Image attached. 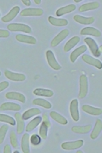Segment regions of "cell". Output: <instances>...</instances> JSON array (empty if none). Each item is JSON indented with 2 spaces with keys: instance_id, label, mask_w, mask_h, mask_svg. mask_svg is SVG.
Listing matches in <instances>:
<instances>
[{
  "instance_id": "26",
  "label": "cell",
  "mask_w": 102,
  "mask_h": 153,
  "mask_svg": "<svg viewBox=\"0 0 102 153\" xmlns=\"http://www.w3.org/2000/svg\"><path fill=\"white\" fill-rule=\"evenodd\" d=\"M79 41H80V38L79 37H73L72 38H71L70 40L66 43V44H65L64 46V51L65 52H68L69 50L72 49L73 47H75L77 44L79 43Z\"/></svg>"
},
{
  "instance_id": "23",
  "label": "cell",
  "mask_w": 102,
  "mask_h": 153,
  "mask_svg": "<svg viewBox=\"0 0 102 153\" xmlns=\"http://www.w3.org/2000/svg\"><path fill=\"white\" fill-rule=\"evenodd\" d=\"M29 142H30V136L28 134H25L22 139V152L24 153L30 152V146H29Z\"/></svg>"
},
{
  "instance_id": "9",
  "label": "cell",
  "mask_w": 102,
  "mask_h": 153,
  "mask_svg": "<svg viewBox=\"0 0 102 153\" xmlns=\"http://www.w3.org/2000/svg\"><path fill=\"white\" fill-rule=\"evenodd\" d=\"M68 35H69V31H68L67 29H64V30L61 31L57 36L54 37V38L52 40V42H51V46H52V47L57 46V45H58L60 43H61Z\"/></svg>"
},
{
  "instance_id": "43",
  "label": "cell",
  "mask_w": 102,
  "mask_h": 153,
  "mask_svg": "<svg viewBox=\"0 0 102 153\" xmlns=\"http://www.w3.org/2000/svg\"><path fill=\"white\" fill-rule=\"evenodd\" d=\"M77 153H83V152L82 151H78V152H77Z\"/></svg>"
},
{
  "instance_id": "10",
  "label": "cell",
  "mask_w": 102,
  "mask_h": 153,
  "mask_svg": "<svg viewBox=\"0 0 102 153\" xmlns=\"http://www.w3.org/2000/svg\"><path fill=\"white\" fill-rule=\"evenodd\" d=\"M83 146V140H77V141H71V142H64L61 145V147L64 150H75L77 148L82 147Z\"/></svg>"
},
{
  "instance_id": "15",
  "label": "cell",
  "mask_w": 102,
  "mask_h": 153,
  "mask_svg": "<svg viewBox=\"0 0 102 153\" xmlns=\"http://www.w3.org/2000/svg\"><path fill=\"white\" fill-rule=\"evenodd\" d=\"M5 97L10 100H16L18 101H21L22 103L26 102V97L24 94L18 92H9L5 94Z\"/></svg>"
},
{
  "instance_id": "33",
  "label": "cell",
  "mask_w": 102,
  "mask_h": 153,
  "mask_svg": "<svg viewBox=\"0 0 102 153\" xmlns=\"http://www.w3.org/2000/svg\"><path fill=\"white\" fill-rule=\"evenodd\" d=\"M0 122H4L12 126L16 125V121L14 119V117H11L10 116L5 114H0Z\"/></svg>"
},
{
  "instance_id": "42",
  "label": "cell",
  "mask_w": 102,
  "mask_h": 153,
  "mask_svg": "<svg viewBox=\"0 0 102 153\" xmlns=\"http://www.w3.org/2000/svg\"><path fill=\"white\" fill-rule=\"evenodd\" d=\"M74 2H76V3H80L82 1L81 0H74Z\"/></svg>"
},
{
  "instance_id": "2",
  "label": "cell",
  "mask_w": 102,
  "mask_h": 153,
  "mask_svg": "<svg viewBox=\"0 0 102 153\" xmlns=\"http://www.w3.org/2000/svg\"><path fill=\"white\" fill-rule=\"evenodd\" d=\"M89 91V82H88V77L86 75L83 74L80 76V89H79V94L78 97L80 99L85 98L87 96V94Z\"/></svg>"
},
{
  "instance_id": "18",
  "label": "cell",
  "mask_w": 102,
  "mask_h": 153,
  "mask_svg": "<svg viewBox=\"0 0 102 153\" xmlns=\"http://www.w3.org/2000/svg\"><path fill=\"white\" fill-rule=\"evenodd\" d=\"M83 111L86 113H89V114L94 115V116H99V115L102 114V110L101 108H95V107H93V106H90L89 105H83L82 107Z\"/></svg>"
},
{
  "instance_id": "19",
  "label": "cell",
  "mask_w": 102,
  "mask_h": 153,
  "mask_svg": "<svg viewBox=\"0 0 102 153\" xmlns=\"http://www.w3.org/2000/svg\"><path fill=\"white\" fill-rule=\"evenodd\" d=\"M15 117H16V121L17 123V134H21L24 130V128H25L24 119L22 118V115H21V113H19V112L16 113Z\"/></svg>"
},
{
  "instance_id": "24",
  "label": "cell",
  "mask_w": 102,
  "mask_h": 153,
  "mask_svg": "<svg viewBox=\"0 0 102 153\" xmlns=\"http://www.w3.org/2000/svg\"><path fill=\"white\" fill-rule=\"evenodd\" d=\"M33 94L38 96H44V97H52L54 95V92L50 89L46 88H36Z\"/></svg>"
},
{
  "instance_id": "7",
  "label": "cell",
  "mask_w": 102,
  "mask_h": 153,
  "mask_svg": "<svg viewBox=\"0 0 102 153\" xmlns=\"http://www.w3.org/2000/svg\"><path fill=\"white\" fill-rule=\"evenodd\" d=\"M4 75L7 78H9L11 81H16V82H22L26 80V76L22 73H15L13 71L5 70Z\"/></svg>"
},
{
  "instance_id": "40",
  "label": "cell",
  "mask_w": 102,
  "mask_h": 153,
  "mask_svg": "<svg viewBox=\"0 0 102 153\" xmlns=\"http://www.w3.org/2000/svg\"><path fill=\"white\" fill-rule=\"evenodd\" d=\"M22 2L24 4H25V5H27V6L31 5V1H30V0H22Z\"/></svg>"
},
{
  "instance_id": "11",
  "label": "cell",
  "mask_w": 102,
  "mask_h": 153,
  "mask_svg": "<svg viewBox=\"0 0 102 153\" xmlns=\"http://www.w3.org/2000/svg\"><path fill=\"white\" fill-rule=\"evenodd\" d=\"M83 60L87 63V64H89L93 66H95L98 69H101L102 68V63L101 60H97L95 58H93L91 56H89V55H83Z\"/></svg>"
},
{
  "instance_id": "17",
  "label": "cell",
  "mask_w": 102,
  "mask_h": 153,
  "mask_svg": "<svg viewBox=\"0 0 102 153\" xmlns=\"http://www.w3.org/2000/svg\"><path fill=\"white\" fill-rule=\"evenodd\" d=\"M74 21L77 23L83 24V25H89L95 22V18L94 17H84L79 16V15H75L73 17Z\"/></svg>"
},
{
  "instance_id": "35",
  "label": "cell",
  "mask_w": 102,
  "mask_h": 153,
  "mask_svg": "<svg viewBox=\"0 0 102 153\" xmlns=\"http://www.w3.org/2000/svg\"><path fill=\"white\" fill-rule=\"evenodd\" d=\"M30 141L33 146H38L41 143V137L38 134H32L30 138Z\"/></svg>"
},
{
  "instance_id": "34",
  "label": "cell",
  "mask_w": 102,
  "mask_h": 153,
  "mask_svg": "<svg viewBox=\"0 0 102 153\" xmlns=\"http://www.w3.org/2000/svg\"><path fill=\"white\" fill-rule=\"evenodd\" d=\"M8 129H9V126L6 125V124L3 125L0 128V144L4 142Z\"/></svg>"
},
{
  "instance_id": "25",
  "label": "cell",
  "mask_w": 102,
  "mask_h": 153,
  "mask_svg": "<svg viewBox=\"0 0 102 153\" xmlns=\"http://www.w3.org/2000/svg\"><path fill=\"white\" fill-rule=\"evenodd\" d=\"M75 10L76 6L74 5V4H69V5L62 7V8H60L59 10L56 11V16H63V15L71 13V12L74 11Z\"/></svg>"
},
{
  "instance_id": "28",
  "label": "cell",
  "mask_w": 102,
  "mask_h": 153,
  "mask_svg": "<svg viewBox=\"0 0 102 153\" xmlns=\"http://www.w3.org/2000/svg\"><path fill=\"white\" fill-rule=\"evenodd\" d=\"M99 6H100V4H99L98 2H92V3L85 4H83V5L80 6L79 11H80V12H84V11L93 10L98 9Z\"/></svg>"
},
{
  "instance_id": "22",
  "label": "cell",
  "mask_w": 102,
  "mask_h": 153,
  "mask_svg": "<svg viewBox=\"0 0 102 153\" xmlns=\"http://www.w3.org/2000/svg\"><path fill=\"white\" fill-rule=\"evenodd\" d=\"M102 129V122L101 119H97L96 123H95V125L94 128V130L91 132V134H90V138L92 140H95L97 137L99 136V134H101Z\"/></svg>"
},
{
  "instance_id": "1",
  "label": "cell",
  "mask_w": 102,
  "mask_h": 153,
  "mask_svg": "<svg viewBox=\"0 0 102 153\" xmlns=\"http://www.w3.org/2000/svg\"><path fill=\"white\" fill-rule=\"evenodd\" d=\"M84 42L89 46V49H90V51H91V53L93 55H95V57L101 56V47H98L96 42L94 39H92L90 38H85L84 39Z\"/></svg>"
},
{
  "instance_id": "37",
  "label": "cell",
  "mask_w": 102,
  "mask_h": 153,
  "mask_svg": "<svg viewBox=\"0 0 102 153\" xmlns=\"http://www.w3.org/2000/svg\"><path fill=\"white\" fill-rule=\"evenodd\" d=\"M9 86H10V82H7V81H4V82H0V92L4 91Z\"/></svg>"
},
{
  "instance_id": "30",
  "label": "cell",
  "mask_w": 102,
  "mask_h": 153,
  "mask_svg": "<svg viewBox=\"0 0 102 153\" xmlns=\"http://www.w3.org/2000/svg\"><path fill=\"white\" fill-rule=\"evenodd\" d=\"M71 130L77 134H88L91 130V125L74 126V127H72Z\"/></svg>"
},
{
  "instance_id": "8",
  "label": "cell",
  "mask_w": 102,
  "mask_h": 153,
  "mask_svg": "<svg viewBox=\"0 0 102 153\" xmlns=\"http://www.w3.org/2000/svg\"><path fill=\"white\" fill-rule=\"evenodd\" d=\"M70 112L72 119L76 122L79 120V111H78V100H73L70 104Z\"/></svg>"
},
{
  "instance_id": "39",
  "label": "cell",
  "mask_w": 102,
  "mask_h": 153,
  "mask_svg": "<svg viewBox=\"0 0 102 153\" xmlns=\"http://www.w3.org/2000/svg\"><path fill=\"white\" fill-rule=\"evenodd\" d=\"M4 153H11V148L9 145H6L5 147H4Z\"/></svg>"
},
{
  "instance_id": "3",
  "label": "cell",
  "mask_w": 102,
  "mask_h": 153,
  "mask_svg": "<svg viewBox=\"0 0 102 153\" xmlns=\"http://www.w3.org/2000/svg\"><path fill=\"white\" fill-rule=\"evenodd\" d=\"M8 29L11 32H23V33H31L32 28L29 26L25 24H20V23H11L8 26Z\"/></svg>"
},
{
  "instance_id": "38",
  "label": "cell",
  "mask_w": 102,
  "mask_h": 153,
  "mask_svg": "<svg viewBox=\"0 0 102 153\" xmlns=\"http://www.w3.org/2000/svg\"><path fill=\"white\" fill-rule=\"evenodd\" d=\"M10 36V32L7 30L0 29V38H8Z\"/></svg>"
},
{
  "instance_id": "16",
  "label": "cell",
  "mask_w": 102,
  "mask_h": 153,
  "mask_svg": "<svg viewBox=\"0 0 102 153\" xmlns=\"http://www.w3.org/2000/svg\"><path fill=\"white\" fill-rule=\"evenodd\" d=\"M22 109L21 105L12 102H4L1 105L0 110L1 111H20Z\"/></svg>"
},
{
  "instance_id": "12",
  "label": "cell",
  "mask_w": 102,
  "mask_h": 153,
  "mask_svg": "<svg viewBox=\"0 0 102 153\" xmlns=\"http://www.w3.org/2000/svg\"><path fill=\"white\" fill-rule=\"evenodd\" d=\"M20 7L19 6H16V7H14L12 10H11L6 16H4V17H2V21H3V22H5V23H7V22H11L12 20H14L15 18H16V16L19 14V12H20Z\"/></svg>"
},
{
  "instance_id": "20",
  "label": "cell",
  "mask_w": 102,
  "mask_h": 153,
  "mask_svg": "<svg viewBox=\"0 0 102 153\" xmlns=\"http://www.w3.org/2000/svg\"><path fill=\"white\" fill-rule=\"evenodd\" d=\"M81 35H91V36H95V37H101V33L94 27H85L83 28L81 31Z\"/></svg>"
},
{
  "instance_id": "29",
  "label": "cell",
  "mask_w": 102,
  "mask_h": 153,
  "mask_svg": "<svg viewBox=\"0 0 102 153\" xmlns=\"http://www.w3.org/2000/svg\"><path fill=\"white\" fill-rule=\"evenodd\" d=\"M40 113H41V111L38 109V108H32V109L27 110V111H26L23 113V115H22V118H23L24 120H27V119L32 117L33 116L40 114Z\"/></svg>"
},
{
  "instance_id": "13",
  "label": "cell",
  "mask_w": 102,
  "mask_h": 153,
  "mask_svg": "<svg viewBox=\"0 0 102 153\" xmlns=\"http://www.w3.org/2000/svg\"><path fill=\"white\" fill-rule=\"evenodd\" d=\"M16 40L21 42V43H25V44H37V39L32 37V36H27V35H22V34H18L16 35Z\"/></svg>"
},
{
  "instance_id": "5",
  "label": "cell",
  "mask_w": 102,
  "mask_h": 153,
  "mask_svg": "<svg viewBox=\"0 0 102 153\" xmlns=\"http://www.w3.org/2000/svg\"><path fill=\"white\" fill-rule=\"evenodd\" d=\"M43 14V10L39 8H29L24 9L21 12L22 16H40Z\"/></svg>"
},
{
  "instance_id": "41",
  "label": "cell",
  "mask_w": 102,
  "mask_h": 153,
  "mask_svg": "<svg viewBox=\"0 0 102 153\" xmlns=\"http://www.w3.org/2000/svg\"><path fill=\"white\" fill-rule=\"evenodd\" d=\"M34 2H35V4H41V0H34Z\"/></svg>"
},
{
  "instance_id": "27",
  "label": "cell",
  "mask_w": 102,
  "mask_h": 153,
  "mask_svg": "<svg viewBox=\"0 0 102 153\" xmlns=\"http://www.w3.org/2000/svg\"><path fill=\"white\" fill-rule=\"evenodd\" d=\"M50 117H51L54 121H56L58 123H60V124L66 125V124L68 123L67 119H66V117H64L63 116H61L60 114H59L58 112H56V111H51V112H50Z\"/></svg>"
},
{
  "instance_id": "4",
  "label": "cell",
  "mask_w": 102,
  "mask_h": 153,
  "mask_svg": "<svg viewBox=\"0 0 102 153\" xmlns=\"http://www.w3.org/2000/svg\"><path fill=\"white\" fill-rule=\"evenodd\" d=\"M50 122L48 120V118L47 117V115L44 114L43 115V121L41 124V127H40V129H39V134H40V137L45 140L47 138V134H48V128L50 127Z\"/></svg>"
},
{
  "instance_id": "31",
  "label": "cell",
  "mask_w": 102,
  "mask_h": 153,
  "mask_svg": "<svg viewBox=\"0 0 102 153\" xmlns=\"http://www.w3.org/2000/svg\"><path fill=\"white\" fill-rule=\"evenodd\" d=\"M41 121H42V117H35L33 120H32L27 126V132H31L32 131L34 128H36L37 127H38V124H40V123H41Z\"/></svg>"
},
{
  "instance_id": "6",
  "label": "cell",
  "mask_w": 102,
  "mask_h": 153,
  "mask_svg": "<svg viewBox=\"0 0 102 153\" xmlns=\"http://www.w3.org/2000/svg\"><path fill=\"white\" fill-rule=\"evenodd\" d=\"M46 59H47L48 65L54 70H60L61 68V66L57 62V60L54 57V53L51 50H48L46 52Z\"/></svg>"
},
{
  "instance_id": "44",
  "label": "cell",
  "mask_w": 102,
  "mask_h": 153,
  "mask_svg": "<svg viewBox=\"0 0 102 153\" xmlns=\"http://www.w3.org/2000/svg\"><path fill=\"white\" fill-rule=\"evenodd\" d=\"M0 76H1V72H0Z\"/></svg>"
},
{
  "instance_id": "14",
  "label": "cell",
  "mask_w": 102,
  "mask_h": 153,
  "mask_svg": "<svg viewBox=\"0 0 102 153\" xmlns=\"http://www.w3.org/2000/svg\"><path fill=\"white\" fill-rule=\"evenodd\" d=\"M87 50V46L85 45H82L80 47H78L77 49H76L70 55V60L71 62H75L76 60L83 53H84Z\"/></svg>"
},
{
  "instance_id": "21",
  "label": "cell",
  "mask_w": 102,
  "mask_h": 153,
  "mask_svg": "<svg viewBox=\"0 0 102 153\" xmlns=\"http://www.w3.org/2000/svg\"><path fill=\"white\" fill-rule=\"evenodd\" d=\"M48 22L51 25L55 27H65L68 24V21L66 19H57L53 16L48 17Z\"/></svg>"
},
{
  "instance_id": "32",
  "label": "cell",
  "mask_w": 102,
  "mask_h": 153,
  "mask_svg": "<svg viewBox=\"0 0 102 153\" xmlns=\"http://www.w3.org/2000/svg\"><path fill=\"white\" fill-rule=\"evenodd\" d=\"M32 103L34 105H40V106H42V107H44V108H46V109H50L51 106H52L51 104H50V102H48V101L43 100V99L40 98H37L35 99V100H33Z\"/></svg>"
},
{
  "instance_id": "36",
  "label": "cell",
  "mask_w": 102,
  "mask_h": 153,
  "mask_svg": "<svg viewBox=\"0 0 102 153\" xmlns=\"http://www.w3.org/2000/svg\"><path fill=\"white\" fill-rule=\"evenodd\" d=\"M10 142L13 147L17 148V146H18V141H17V138H16V134H15V132H11Z\"/></svg>"
}]
</instances>
